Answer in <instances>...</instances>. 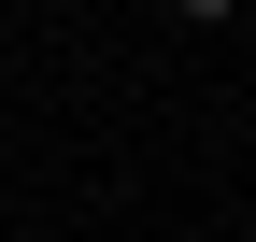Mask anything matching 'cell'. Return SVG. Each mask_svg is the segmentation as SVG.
<instances>
[{"instance_id":"cell-1","label":"cell","mask_w":256,"mask_h":242,"mask_svg":"<svg viewBox=\"0 0 256 242\" xmlns=\"http://www.w3.org/2000/svg\"><path fill=\"white\" fill-rule=\"evenodd\" d=\"M171 14H185V28H228V14H242V0H171Z\"/></svg>"}]
</instances>
